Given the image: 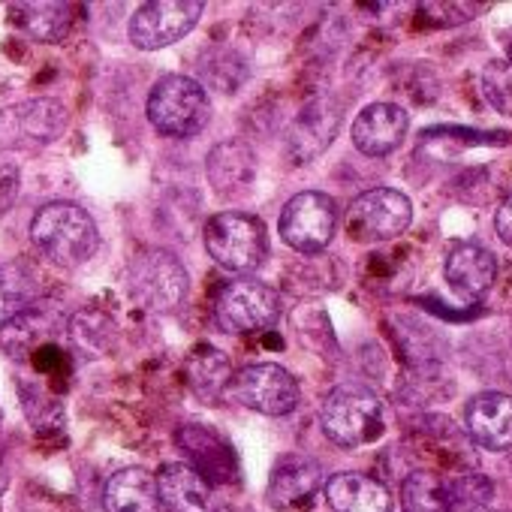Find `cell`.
I'll return each mask as SVG.
<instances>
[{
	"mask_svg": "<svg viewBox=\"0 0 512 512\" xmlns=\"http://www.w3.org/2000/svg\"><path fill=\"white\" fill-rule=\"evenodd\" d=\"M148 121L157 133L172 139L196 136L211 121V100L196 79L163 76L148 97Z\"/></svg>",
	"mask_w": 512,
	"mask_h": 512,
	"instance_id": "277c9868",
	"label": "cell"
},
{
	"mask_svg": "<svg viewBox=\"0 0 512 512\" xmlns=\"http://www.w3.org/2000/svg\"><path fill=\"white\" fill-rule=\"evenodd\" d=\"M401 506L404 512H452L449 479L434 470H413L401 482Z\"/></svg>",
	"mask_w": 512,
	"mask_h": 512,
	"instance_id": "cb8c5ba5",
	"label": "cell"
},
{
	"mask_svg": "<svg viewBox=\"0 0 512 512\" xmlns=\"http://www.w3.org/2000/svg\"><path fill=\"white\" fill-rule=\"evenodd\" d=\"M410 118L395 103H371L353 121V145L368 157H386L401 148Z\"/></svg>",
	"mask_w": 512,
	"mask_h": 512,
	"instance_id": "5bb4252c",
	"label": "cell"
},
{
	"mask_svg": "<svg viewBox=\"0 0 512 512\" xmlns=\"http://www.w3.org/2000/svg\"><path fill=\"white\" fill-rule=\"evenodd\" d=\"M184 377H187V386L196 392V395H217L223 386H229L232 380V368H229V359L223 353H217L214 347H199L193 350V356L187 359L184 365Z\"/></svg>",
	"mask_w": 512,
	"mask_h": 512,
	"instance_id": "d4e9b609",
	"label": "cell"
},
{
	"mask_svg": "<svg viewBox=\"0 0 512 512\" xmlns=\"http://www.w3.org/2000/svg\"><path fill=\"white\" fill-rule=\"evenodd\" d=\"M506 55H509V64H512V34H509V40H506Z\"/></svg>",
	"mask_w": 512,
	"mask_h": 512,
	"instance_id": "4dcf8cb0",
	"label": "cell"
},
{
	"mask_svg": "<svg viewBox=\"0 0 512 512\" xmlns=\"http://www.w3.org/2000/svg\"><path fill=\"white\" fill-rule=\"evenodd\" d=\"M175 443L190 458L187 467H193L208 485L238 482V458H235L232 446L211 428L187 422L175 431Z\"/></svg>",
	"mask_w": 512,
	"mask_h": 512,
	"instance_id": "7c38bea8",
	"label": "cell"
},
{
	"mask_svg": "<svg viewBox=\"0 0 512 512\" xmlns=\"http://www.w3.org/2000/svg\"><path fill=\"white\" fill-rule=\"evenodd\" d=\"M214 317L229 335H250L272 329L281 320V293L263 281L241 278L220 290Z\"/></svg>",
	"mask_w": 512,
	"mask_h": 512,
	"instance_id": "8992f818",
	"label": "cell"
},
{
	"mask_svg": "<svg viewBox=\"0 0 512 512\" xmlns=\"http://www.w3.org/2000/svg\"><path fill=\"white\" fill-rule=\"evenodd\" d=\"M494 229H497L500 241L512 247V196H506L503 205L497 208V214H494Z\"/></svg>",
	"mask_w": 512,
	"mask_h": 512,
	"instance_id": "f1b7e54d",
	"label": "cell"
},
{
	"mask_svg": "<svg viewBox=\"0 0 512 512\" xmlns=\"http://www.w3.org/2000/svg\"><path fill=\"white\" fill-rule=\"evenodd\" d=\"M106 512H160L157 479L142 467H124L109 476L103 491Z\"/></svg>",
	"mask_w": 512,
	"mask_h": 512,
	"instance_id": "d6986e66",
	"label": "cell"
},
{
	"mask_svg": "<svg viewBox=\"0 0 512 512\" xmlns=\"http://www.w3.org/2000/svg\"><path fill=\"white\" fill-rule=\"evenodd\" d=\"M467 437L491 452L512 449V395L506 392H479L464 407Z\"/></svg>",
	"mask_w": 512,
	"mask_h": 512,
	"instance_id": "4fadbf2b",
	"label": "cell"
},
{
	"mask_svg": "<svg viewBox=\"0 0 512 512\" xmlns=\"http://www.w3.org/2000/svg\"><path fill=\"white\" fill-rule=\"evenodd\" d=\"M202 0H157L142 4L130 19V40L142 52H157L184 40L202 19Z\"/></svg>",
	"mask_w": 512,
	"mask_h": 512,
	"instance_id": "8fae6325",
	"label": "cell"
},
{
	"mask_svg": "<svg viewBox=\"0 0 512 512\" xmlns=\"http://www.w3.org/2000/svg\"><path fill=\"white\" fill-rule=\"evenodd\" d=\"M443 272H446L449 287L464 302H476L491 290L497 278V260L479 244H455L446 256Z\"/></svg>",
	"mask_w": 512,
	"mask_h": 512,
	"instance_id": "2e32d148",
	"label": "cell"
},
{
	"mask_svg": "<svg viewBox=\"0 0 512 512\" xmlns=\"http://www.w3.org/2000/svg\"><path fill=\"white\" fill-rule=\"evenodd\" d=\"M413 223V205L401 190L374 187L356 196L347 208V232L353 241L377 244L392 241L407 232Z\"/></svg>",
	"mask_w": 512,
	"mask_h": 512,
	"instance_id": "52a82bcc",
	"label": "cell"
},
{
	"mask_svg": "<svg viewBox=\"0 0 512 512\" xmlns=\"http://www.w3.org/2000/svg\"><path fill=\"white\" fill-rule=\"evenodd\" d=\"M482 94L500 115L512 118V64L509 61H488L482 70Z\"/></svg>",
	"mask_w": 512,
	"mask_h": 512,
	"instance_id": "4316f807",
	"label": "cell"
},
{
	"mask_svg": "<svg viewBox=\"0 0 512 512\" xmlns=\"http://www.w3.org/2000/svg\"><path fill=\"white\" fill-rule=\"evenodd\" d=\"M284 241L299 250V253H320L332 244L335 229H338V205L329 193L320 190H305L296 193L278 223Z\"/></svg>",
	"mask_w": 512,
	"mask_h": 512,
	"instance_id": "9c48e42d",
	"label": "cell"
},
{
	"mask_svg": "<svg viewBox=\"0 0 512 512\" xmlns=\"http://www.w3.org/2000/svg\"><path fill=\"white\" fill-rule=\"evenodd\" d=\"M476 512H491V509H476Z\"/></svg>",
	"mask_w": 512,
	"mask_h": 512,
	"instance_id": "1f68e13d",
	"label": "cell"
},
{
	"mask_svg": "<svg viewBox=\"0 0 512 512\" xmlns=\"http://www.w3.org/2000/svg\"><path fill=\"white\" fill-rule=\"evenodd\" d=\"M494 488L482 473H461L449 479V497H452V512L455 509H485L491 500Z\"/></svg>",
	"mask_w": 512,
	"mask_h": 512,
	"instance_id": "83f0119b",
	"label": "cell"
},
{
	"mask_svg": "<svg viewBox=\"0 0 512 512\" xmlns=\"http://www.w3.org/2000/svg\"><path fill=\"white\" fill-rule=\"evenodd\" d=\"M157 479V497L166 512H220L214 488L187 464H163Z\"/></svg>",
	"mask_w": 512,
	"mask_h": 512,
	"instance_id": "9a60e30c",
	"label": "cell"
},
{
	"mask_svg": "<svg viewBox=\"0 0 512 512\" xmlns=\"http://www.w3.org/2000/svg\"><path fill=\"white\" fill-rule=\"evenodd\" d=\"M7 488V473H4V467H0V491Z\"/></svg>",
	"mask_w": 512,
	"mask_h": 512,
	"instance_id": "f546056e",
	"label": "cell"
},
{
	"mask_svg": "<svg viewBox=\"0 0 512 512\" xmlns=\"http://www.w3.org/2000/svg\"><path fill=\"white\" fill-rule=\"evenodd\" d=\"M67 106L52 97L22 100L0 109V148H37L67 130Z\"/></svg>",
	"mask_w": 512,
	"mask_h": 512,
	"instance_id": "30bf717a",
	"label": "cell"
},
{
	"mask_svg": "<svg viewBox=\"0 0 512 512\" xmlns=\"http://www.w3.org/2000/svg\"><path fill=\"white\" fill-rule=\"evenodd\" d=\"M37 247L61 269L85 266L100 247V229L94 217L76 202H49L31 223Z\"/></svg>",
	"mask_w": 512,
	"mask_h": 512,
	"instance_id": "6da1fadb",
	"label": "cell"
},
{
	"mask_svg": "<svg viewBox=\"0 0 512 512\" xmlns=\"http://www.w3.org/2000/svg\"><path fill=\"white\" fill-rule=\"evenodd\" d=\"M34 302V284L22 272V266L0 269V329L16 323Z\"/></svg>",
	"mask_w": 512,
	"mask_h": 512,
	"instance_id": "484cf974",
	"label": "cell"
},
{
	"mask_svg": "<svg viewBox=\"0 0 512 512\" xmlns=\"http://www.w3.org/2000/svg\"><path fill=\"white\" fill-rule=\"evenodd\" d=\"M187 272L178 263V256L160 247L136 253L127 266V290L130 299L151 314L175 311L187 296Z\"/></svg>",
	"mask_w": 512,
	"mask_h": 512,
	"instance_id": "5b68a950",
	"label": "cell"
},
{
	"mask_svg": "<svg viewBox=\"0 0 512 512\" xmlns=\"http://www.w3.org/2000/svg\"><path fill=\"white\" fill-rule=\"evenodd\" d=\"M256 160L241 139H229L208 154V181L220 193H235L253 181Z\"/></svg>",
	"mask_w": 512,
	"mask_h": 512,
	"instance_id": "44dd1931",
	"label": "cell"
},
{
	"mask_svg": "<svg viewBox=\"0 0 512 512\" xmlns=\"http://www.w3.org/2000/svg\"><path fill=\"white\" fill-rule=\"evenodd\" d=\"M229 395L263 416H287L299 407V383L296 377L275 365V362H260V365H247L229 380Z\"/></svg>",
	"mask_w": 512,
	"mask_h": 512,
	"instance_id": "ba28073f",
	"label": "cell"
},
{
	"mask_svg": "<svg viewBox=\"0 0 512 512\" xmlns=\"http://www.w3.org/2000/svg\"><path fill=\"white\" fill-rule=\"evenodd\" d=\"M326 500L335 512H392V494L365 473H335L326 482Z\"/></svg>",
	"mask_w": 512,
	"mask_h": 512,
	"instance_id": "ac0fdd59",
	"label": "cell"
},
{
	"mask_svg": "<svg viewBox=\"0 0 512 512\" xmlns=\"http://www.w3.org/2000/svg\"><path fill=\"white\" fill-rule=\"evenodd\" d=\"M338 124H341V115L326 103H317V106L305 109L299 115L296 127H293V136H290V145H293V154L299 157V163L320 154L335 139Z\"/></svg>",
	"mask_w": 512,
	"mask_h": 512,
	"instance_id": "603a6c76",
	"label": "cell"
},
{
	"mask_svg": "<svg viewBox=\"0 0 512 512\" xmlns=\"http://www.w3.org/2000/svg\"><path fill=\"white\" fill-rule=\"evenodd\" d=\"M320 425L332 443L356 449L383 434V404L371 389L347 383L326 395L320 407Z\"/></svg>",
	"mask_w": 512,
	"mask_h": 512,
	"instance_id": "3957f363",
	"label": "cell"
},
{
	"mask_svg": "<svg viewBox=\"0 0 512 512\" xmlns=\"http://www.w3.org/2000/svg\"><path fill=\"white\" fill-rule=\"evenodd\" d=\"M323 485V467L314 458L290 455L269 479V503L275 509H302L314 500Z\"/></svg>",
	"mask_w": 512,
	"mask_h": 512,
	"instance_id": "e0dca14e",
	"label": "cell"
},
{
	"mask_svg": "<svg viewBox=\"0 0 512 512\" xmlns=\"http://www.w3.org/2000/svg\"><path fill=\"white\" fill-rule=\"evenodd\" d=\"M16 25L37 43H64L73 28V7L70 4H13Z\"/></svg>",
	"mask_w": 512,
	"mask_h": 512,
	"instance_id": "7402d4cb",
	"label": "cell"
},
{
	"mask_svg": "<svg viewBox=\"0 0 512 512\" xmlns=\"http://www.w3.org/2000/svg\"><path fill=\"white\" fill-rule=\"evenodd\" d=\"M67 341L73 356L79 359H100L115 350L118 344V326L106 311H79L67 326Z\"/></svg>",
	"mask_w": 512,
	"mask_h": 512,
	"instance_id": "ffe728a7",
	"label": "cell"
},
{
	"mask_svg": "<svg viewBox=\"0 0 512 512\" xmlns=\"http://www.w3.org/2000/svg\"><path fill=\"white\" fill-rule=\"evenodd\" d=\"M205 250L217 266L250 275L269 260V235L260 217L223 211L205 223Z\"/></svg>",
	"mask_w": 512,
	"mask_h": 512,
	"instance_id": "7a4b0ae2",
	"label": "cell"
}]
</instances>
